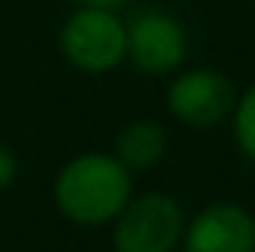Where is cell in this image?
Returning a JSON list of instances; mask_svg holds the SVG:
<instances>
[{
	"label": "cell",
	"instance_id": "7a4b0ae2",
	"mask_svg": "<svg viewBox=\"0 0 255 252\" xmlns=\"http://www.w3.org/2000/svg\"><path fill=\"white\" fill-rule=\"evenodd\" d=\"M184 236V214L168 194H145L117 214L113 249L117 252H171Z\"/></svg>",
	"mask_w": 255,
	"mask_h": 252
},
{
	"label": "cell",
	"instance_id": "30bf717a",
	"mask_svg": "<svg viewBox=\"0 0 255 252\" xmlns=\"http://www.w3.org/2000/svg\"><path fill=\"white\" fill-rule=\"evenodd\" d=\"M84 6H104V10H113L117 3H123V0H81Z\"/></svg>",
	"mask_w": 255,
	"mask_h": 252
},
{
	"label": "cell",
	"instance_id": "6da1fadb",
	"mask_svg": "<svg viewBox=\"0 0 255 252\" xmlns=\"http://www.w3.org/2000/svg\"><path fill=\"white\" fill-rule=\"evenodd\" d=\"M132 197L129 168L117 155H78L58 171L55 204L68 220L81 227H100L117 220V214Z\"/></svg>",
	"mask_w": 255,
	"mask_h": 252
},
{
	"label": "cell",
	"instance_id": "3957f363",
	"mask_svg": "<svg viewBox=\"0 0 255 252\" xmlns=\"http://www.w3.org/2000/svg\"><path fill=\"white\" fill-rule=\"evenodd\" d=\"M62 52L81 71H110L126 55V26L104 6H81L62 26Z\"/></svg>",
	"mask_w": 255,
	"mask_h": 252
},
{
	"label": "cell",
	"instance_id": "277c9868",
	"mask_svg": "<svg viewBox=\"0 0 255 252\" xmlns=\"http://www.w3.org/2000/svg\"><path fill=\"white\" fill-rule=\"evenodd\" d=\"M184 29L174 16L162 10L139 13L126 26V55L136 62V68L149 75H165L178 68L184 58Z\"/></svg>",
	"mask_w": 255,
	"mask_h": 252
},
{
	"label": "cell",
	"instance_id": "8992f818",
	"mask_svg": "<svg viewBox=\"0 0 255 252\" xmlns=\"http://www.w3.org/2000/svg\"><path fill=\"white\" fill-rule=\"evenodd\" d=\"M184 252H255V220L236 204L200 210L184 230Z\"/></svg>",
	"mask_w": 255,
	"mask_h": 252
},
{
	"label": "cell",
	"instance_id": "52a82bcc",
	"mask_svg": "<svg viewBox=\"0 0 255 252\" xmlns=\"http://www.w3.org/2000/svg\"><path fill=\"white\" fill-rule=\"evenodd\" d=\"M165 129L155 120H136L129 123L117 139V158L126 168H149L165 155Z\"/></svg>",
	"mask_w": 255,
	"mask_h": 252
},
{
	"label": "cell",
	"instance_id": "5b68a950",
	"mask_svg": "<svg viewBox=\"0 0 255 252\" xmlns=\"http://www.w3.org/2000/svg\"><path fill=\"white\" fill-rule=\"evenodd\" d=\"M168 107L187 126H213L233 107V84L220 71H187L168 91Z\"/></svg>",
	"mask_w": 255,
	"mask_h": 252
},
{
	"label": "cell",
	"instance_id": "9c48e42d",
	"mask_svg": "<svg viewBox=\"0 0 255 252\" xmlns=\"http://www.w3.org/2000/svg\"><path fill=\"white\" fill-rule=\"evenodd\" d=\"M13 178H16V158L6 145H0V194L13 184Z\"/></svg>",
	"mask_w": 255,
	"mask_h": 252
},
{
	"label": "cell",
	"instance_id": "ba28073f",
	"mask_svg": "<svg viewBox=\"0 0 255 252\" xmlns=\"http://www.w3.org/2000/svg\"><path fill=\"white\" fill-rule=\"evenodd\" d=\"M233 129H236L239 149L255 162V88L246 91L243 101L236 104V117H233Z\"/></svg>",
	"mask_w": 255,
	"mask_h": 252
}]
</instances>
